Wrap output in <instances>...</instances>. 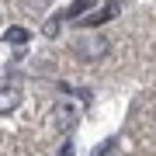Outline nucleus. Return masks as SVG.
<instances>
[{
	"label": "nucleus",
	"mask_w": 156,
	"mask_h": 156,
	"mask_svg": "<svg viewBox=\"0 0 156 156\" xmlns=\"http://www.w3.org/2000/svg\"><path fill=\"white\" fill-rule=\"evenodd\" d=\"M21 104V80L14 73H4V90H0V115H11Z\"/></svg>",
	"instance_id": "obj_1"
},
{
	"label": "nucleus",
	"mask_w": 156,
	"mask_h": 156,
	"mask_svg": "<svg viewBox=\"0 0 156 156\" xmlns=\"http://www.w3.org/2000/svg\"><path fill=\"white\" fill-rule=\"evenodd\" d=\"M4 42L14 45V49H24V45L31 42V35H28V28H21V24H11V28L4 31Z\"/></svg>",
	"instance_id": "obj_2"
},
{
	"label": "nucleus",
	"mask_w": 156,
	"mask_h": 156,
	"mask_svg": "<svg viewBox=\"0 0 156 156\" xmlns=\"http://www.w3.org/2000/svg\"><path fill=\"white\" fill-rule=\"evenodd\" d=\"M73 118H76V111H73V108H69V104H59V108H56V111H52V122H56L59 128H66V125L73 122Z\"/></svg>",
	"instance_id": "obj_3"
}]
</instances>
